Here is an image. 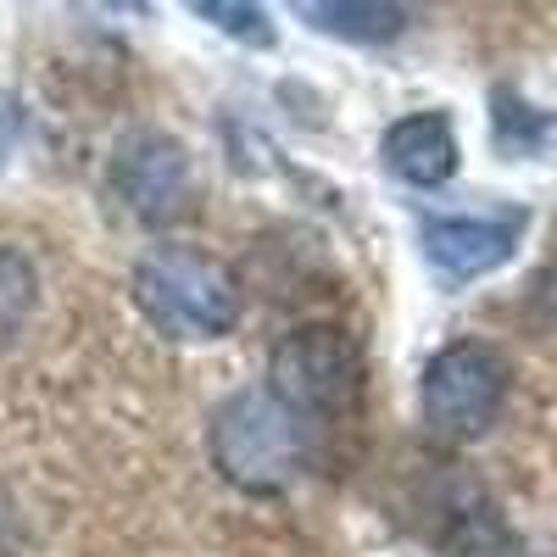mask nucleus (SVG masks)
I'll list each match as a JSON object with an SVG mask.
<instances>
[{
    "label": "nucleus",
    "instance_id": "nucleus-1",
    "mask_svg": "<svg viewBox=\"0 0 557 557\" xmlns=\"http://www.w3.org/2000/svg\"><path fill=\"white\" fill-rule=\"evenodd\" d=\"M240 278L196 246H151L134 268V307L168 341H218L240 323Z\"/></svg>",
    "mask_w": 557,
    "mask_h": 557
},
{
    "label": "nucleus",
    "instance_id": "nucleus-2",
    "mask_svg": "<svg viewBox=\"0 0 557 557\" xmlns=\"http://www.w3.org/2000/svg\"><path fill=\"white\" fill-rule=\"evenodd\" d=\"M301 424L307 418L296 407H285L268 385L235 391L212 412V430H207L212 469L235 491H251V496L285 491L307 469V430Z\"/></svg>",
    "mask_w": 557,
    "mask_h": 557
},
{
    "label": "nucleus",
    "instance_id": "nucleus-3",
    "mask_svg": "<svg viewBox=\"0 0 557 557\" xmlns=\"http://www.w3.org/2000/svg\"><path fill=\"white\" fill-rule=\"evenodd\" d=\"M507 357L491 341H451L424 368V424L441 441H480L507 401Z\"/></svg>",
    "mask_w": 557,
    "mask_h": 557
},
{
    "label": "nucleus",
    "instance_id": "nucleus-4",
    "mask_svg": "<svg viewBox=\"0 0 557 557\" xmlns=\"http://www.w3.org/2000/svg\"><path fill=\"white\" fill-rule=\"evenodd\" d=\"M268 380H273L268 391L285 407H296L301 418L307 412H341L362 391V351L335 323H307V330H290L273 346Z\"/></svg>",
    "mask_w": 557,
    "mask_h": 557
},
{
    "label": "nucleus",
    "instance_id": "nucleus-5",
    "mask_svg": "<svg viewBox=\"0 0 557 557\" xmlns=\"http://www.w3.org/2000/svg\"><path fill=\"white\" fill-rule=\"evenodd\" d=\"M117 190H123L134 218L168 223L190 207V190H196L190 157H184V146L168 134H134L117 151Z\"/></svg>",
    "mask_w": 557,
    "mask_h": 557
},
{
    "label": "nucleus",
    "instance_id": "nucleus-6",
    "mask_svg": "<svg viewBox=\"0 0 557 557\" xmlns=\"http://www.w3.org/2000/svg\"><path fill=\"white\" fill-rule=\"evenodd\" d=\"M524 223L530 218L519 207L480 212V218H424V257L446 285H462V278H480L513 257Z\"/></svg>",
    "mask_w": 557,
    "mask_h": 557
},
{
    "label": "nucleus",
    "instance_id": "nucleus-7",
    "mask_svg": "<svg viewBox=\"0 0 557 557\" xmlns=\"http://www.w3.org/2000/svg\"><path fill=\"white\" fill-rule=\"evenodd\" d=\"M385 168L401 184H418V190H435L457 173V128L446 112H412L401 123L385 128Z\"/></svg>",
    "mask_w": 557,
    "mask_h": 557
},
{
    "label": "nucleus",
    "instance_id": "nucleus-8",
    "mask_svg": "<svg viewBox=\"0 0 557 557\" xmlns=\"http://www.w3.org/2000/svg\"><path fill=\"white\" fill-rule=\"evenodd\" d=\"M491 139H496V151L513 157V162L552 157L557 151V117L541 112V107H530L519 89L496 84L491 89Z\"/></svg>",
    "mask_w": 557,
    "mask_h": 557
},
{
    "label": "nucleus",
    "instance_id": "nucleus-9",
    "mask_svg": "<svg viewBox=\"0 0 557 557\" xmlns=\"http://www.w3.org/2000/svg\"><path fill=\"white\" fill-rule=\"evenodd\" d=\"M301 17L323 34H341V39H362V45H380V39H396L407 12L401 7H362V0H351V7H341V0H307Z\"/></svg>",
    "mask_w": 557,
    "mask_h": 557
},
{
    "label": "nucleus",
    "instance_id": "nucleus-10",
    "mask_svg": "<svg viewBox=\"0 0 557 557\" xmlns=\"http://www.w3.org/2000/svg\"><path fill=\"white\" fill-rule=\"evenodd\" d=\"M34 312V262L12 246H0V346H7Z\"/></svg>",
    "mask_w": 557,
    "mask_h": 557
},
{
    "label": "nucleus",
    "instance_id": "nucleus-11",
    "mask_svg": "<svg viewBox=\"0 0 557 557\" xmlns=\"http://www.w3.org/2000/svg\"><path fill=\"white\" fill-rule=\"evenodd\" d=\"M196 12H201L207 23H218L223 34L246 39V45H273V23H268L262 7H235V0H201Z\"/></svg>",
    "mask_w": 557,
    "mask_h": 557
},
{
    "label": "nucleus",
    "instance_id": "nucleus-12",
    "mask_svg": "<svg viewBox=\"0 0 557 557\" xmlns=\"http://www.w3.org/2000/svg\"><path fill=\"white\" fill-rule=\"evenodd\" d=\"M451 557H519V546H513V535H507L496 519H469L462 524V535L451 541Z\"/></svg>",
    "mask_w": 557,
    "mask_h": 557
},
{
    "label": "nucleus",
    "instance_id": "nucleus-13",
    "mask_svg": "<svg viewBox=\"0 0 557 557\" xmlns=\"http://www.w3.org/2000/svg\"><path fill=\"white\" fill-rule=\"evenodd\" d=\"M535 307H541L546 318H557V262L535 278Z\"/></svg>",
    "mask_w": 557,
    "mask_h": 557
},
{
    "label": "nucleus",
    "instance_id": "nucleus-14",
    "mask_svg": "<svg viewBox=\"0 0 557 557\" xmlns=\"http://www.w3.org/2000/svg\"><path fill=\"white\" fill-rule=\"evenodd\" d=\"M12 128H17V112H12V101H0V151L12 146Z\"/></svg>",
    "mask_w": 557,
    "mask_h": 557
}]
</instances>
